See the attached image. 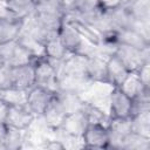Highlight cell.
<instances>
[{
  "instance_id": "29",
  "label": "cell",
  "mask_w": 150,
  "mask_h": 150,
  "mask_svg": "<svg viewBox=\"0 0 150 150\" xmlns=\"http://www.w3.org/2000/svg\"><path fill=\"white\" fill-rule=\"evenodd\" d=\"M33 1H34V2H35V5H36V2H38V0H33Z\"/></svg>"
},
{
  "instance_id": "28",
  "label": "cell",
  "mask_w": 150,
  "mask_h": 150,
  "mask_svg": "<svg viewBox=\"0 0 150 150\" xmlns=\"http://www.w3.org/2000/svg\"><path fill=\"white\" fill-rule=\"evenodd\" d=\"M122 1V5H127V4H129V2H131L132 0H121Z\"/></svg>"
},
{
  "instance_id": "19",
  "label": "cell",
  "mask_w": 150,
  "mask_h": 150,
  "mask_svg": "<svg viewBox=\"0 0 150 150\" xmlns=\"http://www.w3.org/2000/svg\"><path fill=\"white\" fill-rule=\"evenodd\" d=\"M28 90L19 89L15 87L0 88V100L4 101L8 107L13 105H26Z\"/></svg>"
},
{
  "instance_id": "24",
  "label": "cell",
  "mask_w": 150,
  "mask_h": 150,
  "mask_svg": "<svg viewBox=\"0 0 150 150\" xmlns=\"http://www.w3.org/2000/svg\"><path fill=\"white\" fill-rule=\"evenodd\" d=\"M139 80L142 81V83L150 89V61L144 62L137 70H136Z\"/></svg>"
},
{
  "instance_id": "2",
  "label": "cell",
  "mask_w": 150,
  "mask_h": 150,
  "mask_svg": "<svg viewBox=\"0 0 150 150\" xmlns=\"http://www.w3.org/2000/svg\"><path fill=\"white\" fill-rule=\"evenodd\" d=\"M35 73V86L43 87L52 91H59V70L46 56L36 57L33 61Z\"/></svg>"
},
{
  "instance_id": "27",
  "label": "cell",
  "mask_w": 150,
  "mask_h": 150,
  "mask_svg": "<svg viewBox=\"0 0 150 150\" xmlns=\"http://www.w3.org/2000/svg\"><path fill=\"white\" fill-rule=\"evenodd\" d=\"M7 124L0 123V149H5V138L7 134Z\"/></svg>"
},
{
  "instance_id": "1",
  "label": "cell",
  "mask_w": 150,
  "mask_h": 150,
  "mask_svg": "<svg viewBox=\"0 0 150 150\" xmlns=\"http://www.w3.org/2000/svg\"><path fill=\"white\" fill-rule=\"evenodd\" d=\"M57 34L69 54H82L89 56L96 50V46L84 40L80 33L64 19L57 30Z\"/></svg>"
},
{
  "instance_id": "22",
  "label": "cell",
  "mask_w": 150,
  "mask_h": 150,
  "mask_svg": "<svg viewBox=\"0 0 150 150\" xmlns=\"http://www.w3.org/2000/svg\"><path fill=\"white\" fill-rule=\"evenodd\" d=\"M150 148V138L141 136L131 131L123 141L121 149L128 150H148Z\"/></svg>"
},
{
  "instance_id": "9",
  "label": "cell",
  "mask_w": 150,
  "mask_h": 150,
  "mask_svg": "<svg viewBox=\"0 0 150 150\" xmlns=\"http://www.w3.org/2000/svg\"><path fill=\"white\" fill-rule=\"evenodd\" d=\"M35 116L27 105H13L8 108L6 124L11 128L26 131L33 123Z\"/></svg>"
},
{
  "instance_id": "14",
  "label": "cell",
  "mask_w": 150,
  "mask_h": 150,
  "mask_svg": "<svg viewBox=\"0 0 150 150\" xmlns=\"http://www.w3.org/2000/svg\"><path fill=\"white\" fill-rule=\"evenodd\" d=\"M128 73V68L115 54H111L107 59V80L109 84L112 87H120Z\"/></svg>"
},
{
  "instance_id": "3",
  "label": "cell",
  "mask_w": 150,
  "mask_h": 150,
  "mask_svg": "<svg viewBox=\"0 0 150 150\" xmlns=\"http://www.w3.org/2000/svg\"><path fill=\"white\" fill-rule=\"evenodd\" d=\"M134 115V98L128 96L120 87H112L109 95V117L131 118Z\"/></svg>"
},
{
  "instance_id": "4",
  "label": "cell",
  "mask_w": 150,
  "mask_h": 150,
  "mask_svg": "<svg viewBox=\"0 0 150 150\" xmlns=\"http://www.w3.org/2000/svg\"><path fill=\"white\" fill-rule=\"evenodd\" d=\"M81 138L83 148L88 149H108L110 144L109 130L103 123L88 122Z\"/></svg>"
},
{
  "instance_id": "6",
  "label": "cell",
  "mask_w": 150,
  "mask_h": 150,
  "mask_svg": "<svg viewBox=\"0 0 150 150\" xmlns=\"http://www.w3.org/2000/svg\"><path fill=\"white\" fill-rule=\"evenodd\" d=\"M114 54L123 62V64L128 68L129 71H136L144 62L150 61L149 48L139 49L127 45H118Z\"/></svg>"
},
{
  "instance_id": "8",
  "label": "cell",
  "mask_w": 150,
  "mask_h": 150,
  "mask_svg": "<svg viewBox=\"0 0 150 150\" xmlns=\"http://www.w3.org/2000/svg\"><path fill=\"white\" fill-rule=\"evenodd\" d=\"M34 86H35V73H34L33 62L11 67L9 87L29 90Z\"/></svg>"
},
{
  "instance_id": "5",
  "label": "cell",
  "mask_w": 150,
  "mask_h": 150,
  "mask_svg": "<svg viewBox=\"0 0 150 150\" xmlns=\"http://www.w3.org/2000/svg\"><path fill=\"white\" fill-rule=\"evenodd\" d=\"M0 56L9 67L32 63L35 60V57L18 41V39L0 45Z\"/></svg>"
},
{
  "instance_id": "16",
  "label": "cell",
  "mask_w": 150,
  "mask_h": 150,
  "mask_svg": "<svg viewBox=\"0 0 150 150\" xmlns=\"http://www.w3.org/2000/svg\"><path fill=\"white\" fill-rule=\"evenodd\" d=\"M43 48L45 56L52 61H62L69 54L66 47L63 46L57 32L52 33L46 38L43 42Z\"/></svg>"
},
{
  "instance_id": "11",
  "label": "cell",
  "mask_w": 150,
  "mask_h": 150,
  "mask_svg": "<svg viewBox=\"0 0 150 150\" xmlns=\"http://www.w3.org/2000/svg\"><path fill=\"white\" fill-rule=\"evenodd\" d=\"M83 109V108H82ZM77 110L71 114H68L63 121L62 127L59 129L62 134L71 137H81L87 124L88 120L83 110Z\"/></svg>"
},
{
  "instance_id": "20",
  "label": "cell",
  "mask_w": 150,
  "mask_h": 150,
  "mask_svg": "<svg viewBox=\"0 0 150 150\" xmlns=\"http://www.w3.org/2000/svg\"><path fill=\"white\" fill-rule=\"evenodd\" d=\"M7 8L18 18L26 19L35 11V2L33 0H5Z\"/></svg>"
},
{
  "instance_id": "15",
  "label": "cell",
  "mask_w": 150,
  "mask_h": 150,
  "mask_svg": "<svg viewBox=\"0 0 150 150\" xmlns=\"http://www.w3.org/2000/svg\"><path fill=\"white\" fill-rule=\"evenodd\" d=\"M23 21L25 19L20 18L0 19V45L16 40L21 34Z\"/></svg>"
},
{
  "instance_id": "21",
  "label": "cell",
  "mask_w": 150,
  "mask_h": 150,
  "mask_svg": "<svg viewBox=\"0 0 150 150\" xmlns=\"http://www.w3.org/2000/svg\"><path fill=\"white\" fill-rule=\"evenodd\" d=\"M131 129L134 132L150 138V109L138 111L131 117Z\"/></svg>"
},
{
  "instance_id": "17",
  "label": "cell",
  "mask_w": 150,
  "mask_h": 150,
  "mask_svg": "<svg viewBox=\"0 0 150 150\" xmlns=\"http://www.w3.org/2000/svg\"><path fill=\"white\" fill-rule=\"evenodd\" d=\"M120 88L134 100L145 93H150V89L142 83L136 71H129L125 79L123 80V82L120 84Z\"/></svg>"
},
{
  "instance_id": "7",
  "label": "cell",
  "mask_w": 150,
  "mask_h": 150,
  "mask_svg": "<svg viewBox=\"0 0 150 150\" xmlns=\"http://www.w3.org/2000/svg\"><path fill=\"white\" fill-rule=\"evenodd\" d=\"M55 91H52L40 86H34L28 90L26 105L34 114L35 117H40L43 115V112L55 98Z\"/></svg>"
},
{
  "instance_id": "18",
  "label": "cell",
  "mask_w": 150,
  "mask_h": 150,
  "mask_svg": "<svg viewBox=\"0 0 150 150\" xmlns=\"http://www.w3.org/2000/svg\"><path fill=\"white\" fill-rule=\"evenodd\" d=\"M118 45H127L139 49L150 47V41L132 28H123L118 30Z\"/></svg>"
},
{
  "instance_id": "26",
  "label": "cell",
  "mask_w": 150,
  "mask_h": 150,
  "mask_svg": "<svg viewBox=\"0 0 150 150\" xmlns=\"http://www.w3.org/2000/svg\"><path fill=\"white\" fill-rule=\"evenodd\" d=\"M8 105L0 100V123H5L6 122V117H7V112H8Z\"/></svg>"
},
{
  "instance_id": "23",
  "label": "cell",
  "mask_w": 150,
  "mask_h": 150,
  "mask_svg": "<svg viewBox=\"0 0 150 150\" xmlns=\"http://www.w3.org/2000/svg\"><path fill=\"white\" fill-rule=\"evenodd\" d=\"M23 141H25V131L8 127L5 138V150L21 149L23 145Z\"/></svg>"
},
{
  "instance_id": "10",
  "label": "cell",
  "mask_w": 150,
  "mask_h": 150,
  "mask_svg": "<svg viewBox=\"0 0 150 150\" xmlns=\"http://www.w3.org/2000/svg\"><path fill=\"white\" fill-rule=\"evenodd\" d=\"M107 127L110 138L109 148L121 149L124 138L132 131L131 118H110Z\"/></svg>"
},
{
  "instance_id": "13",
  "label": "cell",
  "mask_w": 150,
  "mask_h": 150,
  "mask_svg": "<svg viewBox=\"0 0 150 150\" xmlns=\"http://www.w3.org/2000/svg\"><path fill=\"white\" fill-rule=\"evenodd\" d=\"M66 116H67V112L64 111L57 97L55 96V98L52 101V103L48 105V108L46 109V111L41 117L49 130L56 131L62 127Z\"/></svg>"
},
{
  "instance_id": "25",
  "label": "cell",
  "mask_w": 150,
  "mask_h": 150,
  "mask_svg": "<svg viewBox=\"0 0 150 150\" xmlns=\"http://www.w3.org/2000/svg\"><path fill=\"white\" fill-rule=\"evenodd\" d=\"M96 6L101 12H110L123 5L121 0H96Z\"/></svg>"
},
{
  "instance_id": "12",
  "label": "cell",
  "mask_w": 150,
  "mask_h": 150,
  "mask_svg": "<svg viewBox=\"0 0 150 150\" xmlns=\"http://www.w3.org/2000/svg\"><path fill=\"white\" fill-rule=\"evenodd\" d=\"M86 75L91 82H107V57L98 54L87 56Z\"/></svg>"
}]
</instances>
